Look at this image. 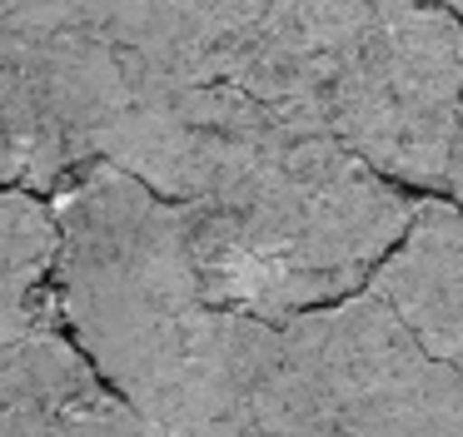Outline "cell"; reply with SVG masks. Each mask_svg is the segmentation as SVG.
<instances>
[{
  "label": "cell",
  "instance_id": "obj_11",
  "mask_svg": "<svg viewBox=\"0 0 463 437\" xmlns=\"http://www.w3.org/2000/svg\"><path fill=\"white\" fill-rule=\"evenodd\" d=\"M449 5H453V10H458V15H463V0H449Z\"/></svg>",
  "mask_w": 463,
  "mask_h": 437
},
{
  "label": "cell",
  "instance_id": "obj_8",
  "mask_svg": "<svg viewBox=\"0 0 463 437\" xmlns=\"http://www.w3.org/2000/svg\"><path fill=\"white\" fill-rule=\"evenodd\" d=\"M51 274L55 268L0 248V343L31 333V328H65Z\"/></svg>",
  "mask_w": 463,
  "mask_h": 437
},
{
  "label": "cell",
  "instance_id": "obj_1",
  "mask_svg": "<svg viewBox=\"0 0 463 437\" xmlns=\"http://www.w3.org/2000/svg\"><path fill=\"white\" fill-rule=\"evenodd\" d=\"M100 154L184 209L214 303L269 323L364 288L419 209L354 144L234 79L145 85Z\"/></svg>",
  "mask_w": 463,
  "mask_h": 437
},
{
  "label": "cell",
  "instance_id": "obj_10",
  "mask_svg": "<svg viewBox=\"0 0 463 437\" xmlns=\"http://www.w3.org/2000/svg\"><path fill=\"white\" fill-rule=\"evenodd\" d=\"M449 194L463 204V105H458V129H453V154H449Z\"/></svg>",
  "mask_w": 463,
  "mask_h": 437
},
{
  "label": "cell",
  "instance_id": "obj_7",
  "mask_svg": "<svg viewBox=\"0 0 463 437\" xmlns=\"http://www.w3.org/2000/svg\"><path fill=\"white\" fill-rule=\"evenodd\" d=\"M379 288L409 328L463 373V204L458 199H419L409 234L373 268Z\"/></svg>",
  "mask_w": 463,
  "mask_h": 437
},
{
  "label": "cell",
  "instance_id": "obj_5",
  "mask_svg": "<svg viewBox=\"0 0 463 437\" xmlns=\"http://www.w3.org/2000/svg\"><path fill=\"white\" fill-rule=\"evenodd\" d=\"M0 432H150L65 328L0 343Z\"/></svg>",
  "mask_w": 463,
  "mask_h": 437
},
{
  "label": "cell",
  "instance_id": "obj_4",
  "mask_svg": "<svg viewBox=\"0 0 463 437\" xmlns=\"http://www.w3.org/2000/svg\"><path fill=\"white\" fill-rule=\"evenodd\" d=\"M244 432H463V373L354 288L274 323Z\"/></svg>",
  "mask_w": 463,
  "mask_h": 437
},
{
  "label": "cell",
  "instance_id": "obj_9",
  "mask_svg": "<svg viewBox=\"0 0 463 437\" xmlns=\"http://www.w3.org/2000/svg\"><path fill=\"white\" fill-rule=\"evenodd\" d=\"M0 184H25V139H21V109L15 89L0 60Z\"/></svg>",
  "mask_w": 463,
  "mask_h": 437
},
{
  "label": "cell",
  "instance_id": "obj_6",
  "mask_svg": "<svg viewBox=\"0 0 463 437\" xmlns=\"http://www.w3.org/2000/svg\"><path fill=\"white\" fill-rule=\"evenodd\" d=\"M269 0H105L115 45L145 85L230 79Z\"/></svg>",
  "mask_w": 463,
  "mask_h": 437
},
{
  "label": "cell",
  "instance_id": "obj_2",
  "mask_svg": "<svg viewBox=\"0 0 463 437\" xmlns=\"http://www.w3.org/2000/svg\"><path fill=\"white\" fill-rule=\"evenodd\" d=\"M55 303L105 383L150 432H244L274 323L210 298L190 218L95 154L51 189Z\"/></svg>",
  "mask_w": 463,
  "mask_h": 437
},
{
  "label": "cell",
  "instance_id": "obj_3",
  "mask_svg": "<svg viewBox=\"0 0 463 437\" xmlns=\"http://www.w3.org/2000/svg\"><path fill=\"white\" fill-rule=\"evenodd\" d=\"M230 79L399 184L449 189L463 105V15L449 0H269Z\"/></svg>",
  "mask_w": 463,
  "mask_h": 437
}]
</instances>
